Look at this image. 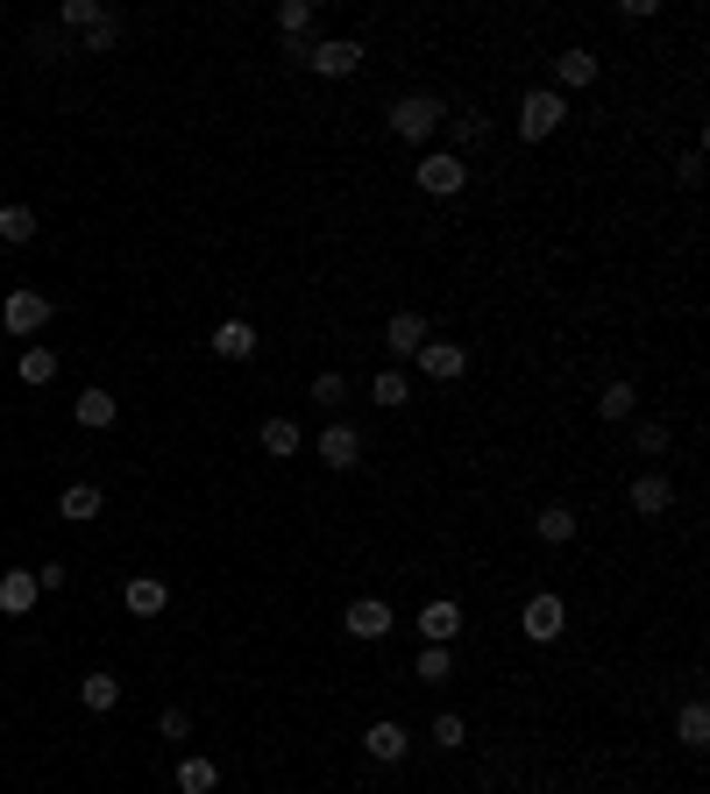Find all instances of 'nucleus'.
I'll use <instances>...</instances> for the list:
<instances>
[{
  "label": "nucleus",
  "instance_id": "4be33fe9",
  "mask_svg": "<svg viewBox=\"0 0 710 794\" xmlns=\"http://www.w3.org/2000/svg\"><path fill=\"white\" fill-rule=\"evenodd\" d=\"M632 412H640V391H632L625 376H611L604 391H597V419L611 425V419H632Z\"/></svg>",
  "mask_w": 710,
  "mask_h": 794
},
{
  "label": "nucleus",
  "instance_id": "cd10ccee",
  "mask_svg": "<svg viewBox=\"0 0 710 794\" xmlns=\"http://www.w3.org/2000/svg\"><path fill=\"white\" fill-rule=\"evenodd\" d=\"M114 43H121V14H114V8H107V14H100V22H93V29L79 36V57H107Z\"/></svg>",
  "mask_w": 710,
  "mask_h": 794
},
{
  "label": "nucleus",
  "instance_id": "58836bf2",
  "mask_svg": "<svg viewBox=\"0 0 710 794\" xmlns=\"http://www.w3.org/2000/svg\"><path fill=\"white\" fill-rule=\"evenodd\" d=\"M675 178H682V185H689V192H697V185H703V149H689V157H682V164H675Z\"/></svg>",
  "mask_w": 710,
  "mask_h": 794
},
{
  "label": "nucleus",
  "instance_id": "9b49d317",
  "mask_svg": "<svg viewBox=\"0 0 710 794\" xmlns=\"http://www.w3.org/2000/svg\"><path fill=\"white\" fill-rule=\"evenodd\" d=\"M362 752H370V759H383V766H398L412 752V731L406 724H391V716H377L370 731H362Z\"/></svg>",
  "mask_w": 710,
  "mask_h": 794
},
{
  "label": "nucleus",
  "instance_id": "39448f33",
  "mask_svg": "<svg viewBox=\"0 0 710 794\" xmlns=\"http://www.w3.org/2000/svg\"><path fill=\"white\" fill-rule=\"evenodd\" d=\"M0 326H8L14 341L43 334V326H50V298H43V292H29V284H22V292H8V305H0Z\"/></svg>",
  "mask_w": 710,
  "mask_h": 794
},
{
  "label": "nucleus",
  "instance_id": "7ed1b4c3",
  "mask_svg": "<svg viewBox=\"0 0 710 794\" xmlns=\"http://www.w3.org/2000/svg\"><path fill=\"white\" fill-rule=\"evenodd\" d=\"M562 121H568V100L554 86H533L526 100H519V135H526V143H547Z\"/></svg>",
  "mask_w": 710,
  "mask_h": 794
},
{
  "label": "nucleus",
  "instance_id": "c85d7f7f",
  "mask_svg": "<svg viewBox=\"0 0 710 794\" xmlns=\"http://www.w3.org/2000/svg\"><path fill=\"white\" fill-rule=\"evenodd\" d=\"M221 787V766L214 759H185L178 766V794H214Z\"/></svg>",
  "mask_w": 710,
  "mask_h": 794
},
{
  "label": "nucleus",
  "instance_id": "ea45409f",
  "mask_svg": "<svg viewBox=\"0 0 710 794\" xmlns=\"http://www.w3.org/2000/svg\"><path fill=\"white\" fill-rule=\"evenodd\" d=\"M157 731H164V738H185L192 716H185V709H164V716H157Z\"/></svg>",
  "mask_w": 710,
  "mask_h": 794
},
{
  "label": "nucleus",
  "instance_id": "423d86ee",
  "mask_svg": "<svg viewBox=\"0 0 710 794\" xmlns=\"http://www.w3.org/2000/svg\"><path fill=\"white\" fill-rule=\"evenodd\" d=\"M519 631L533 638V646H554V638L568 631V604H562V596H547V589H541V596H533V604L519 610Z\"/></svg>",
  "mask_w": 710,
  "mask_h": 794
},
{
  "label": "nucleus",
  "instance_id": "a211bd4d",
  "mask_svg": "<svg viewBox=\"0 0 710 794\" xmlns=\"http://www.w3.org/2000/svg\"><path fill=\"white\" fill-rule=\"evenodd\" d=\"M214 355L221 362H249V355H256V326H249V320H221L214 326Z\"/></svg>",
  "mask_w": 710,
  "mask_h": 794
},
{
  "label": "nucleus",
  "instance_id": "4468645a",
  "mask_svg": "<svg viewBox=\"0 0 710 794\" xmlns=\"http://www.w3.org/2000/svg\"><path fill=\"white\" fill-rule=\"evenodd\" d=\"M121 604H128V617H164V610H171L164 575H136V582L121 589Z\"/></svg>",
  "mask_w": 710,
  "mask_h": 794
},
{
  "label": "nucleus",
  "instance_id": "aec40b11",
  "mask_svg": "<svg viewBox=\"0 0 710 794\" xmlns=\"http://www.w3.org/2000/svg\"><path fill=\"white\" fill-rule=\"evenodd\" d=\"M256 440H263V454H271V461H284V454H299V448H305L299 419H284V412H278V419H263V433H256Z\"/></svg>",
  "mask_w": 710,
  "mask_h": 794
},
{
  "label": "nucleus",
  "instance_id": "b1692460",
  "mask_svg": "<svg viewBox=\"0 0 710 794\" xmlns=\"http://www.w3.org/2000/svg\"><path fill=\"white\" fill-rule=\"evenodd\" d=\"M0 242H14V248L36 242V206H22V199H8V206H0Z\"/></svg>",
  "mask_w": 710,
  "mask_h": 794
},
{
  "label": "nucleus",
  "instance_id": "f704fd0d",
  "mask_svg": "<svg viewBox=\"0 0 710 794\" xmlns=\"http://www.w3.org/2000/svg\"><path fill=\"white\" fill-rule=\"evenodd\" d=\"M313 404H328V412H334V404H349V376H341V370H320V376H313Z\"/></svg>",
  "mask_w": 710,
  "mask_h": 794
},
{
  "label": "nucleus",
  "instance_id": "c756f323",
  "mask_svg": "<svg viewBox=\"0 0 710 794\" xmlns=\"http://www.w3.org/2000/svg\"><path fill=\"white\" fill-rule=\"evenodd\" d=\"M440 128H455V143H463V149H476V143H484V135H490V121H484V114H469V107H455V114H448V121H440ZM463 149H455V157H463Z\"/></svg>",
  "mask_w": 710,
  "mask_h": 794
},
{
  "label": "nucleus",
  "instance_id": "4c0bfd02",
  "mask_svg": "<svg viewBox=\"0 0 710 794\" xmlns=\"http://www.w3.org/2000/svg\"><path fill=\"white\" fill-rule=\"evenodd\" d=\"M29 575H36V589H65V582H71L65 560H43V568H29Z\"/></svg>",
  "mask_w": 710,
  "mask_h": 794
},
{
  "label": "nucleus",
  "instance_id": "9d476101",
  "mask_svg": "<svg viewBox=\"0 0 710 794\" xmlns=\"http://www.w3.org/2000/svg\"><path fill=\"white\" fill-rule=\"evenodd\" d=\"M427 341H434V334H427V313H412V305L383 320V355H419Z\"/></svg>",
  "mask_w": 710,
  "mask_h": 794
},
{
  "label": "nucleus",
  "instance_id": "f03ea898",
  "mask_svg": "<svg viewBox=\"0 0 710 794\" xmlns=\"http://www.w3.org/2000/svg\"><path fill=\"white\" fill-rule=\"evenodd\" d=\"M440 121H448V107H440L434 92H406V100L391 107V135H406V143H434Z\"/></svg>",
  "mask_w": 710,
  "mask_h": 794
},
{
  "label": "nucleus",
  "instance_id": "e433bc0d",
  "mask_svg": "<svg viewBox=\"0 0 710 794\" xmlns=\"http://www.w3.org/2000/svg\"><path fill=\"white\" fill-rule=\"evenodd\" d=\"M29 50H36V57H71V36H65V29H36Z\"/></svg>",
  "mask_w": 710,
  "mask_h": 794
},
{
  "label": "nucleus",
  "instance_id": "412c9836",
  "mask_svg": "<svg viewBox=\"0 0 710 794\" xmlns=\"http://www.w3.org/2000/svg\"><path fill=\"white\" fill-rule=\"evenodd\" d=\"M533 539H541V547H568V539H575V511H568V503H547V511L533 518Z\"/></svg>",
  "mask_w": 710,
  "mask_h": 794
},
{
  "label": "nucleus",
  "instance_id": "20e7f679",
  "mask_svg": "<svg viewBox=\"0 0 710 794\" xmlns=\"http://www.w3.org/2000/svg\"><path fill=\"white\" fill-rule=\"evenodd\" d=\"M341 631L362 638V646H377V638L398 631V617H391V604H383V596H356V604L341 610Z\"/></svg>",
  "mask_w": 710,
  "mask_h": 794
},
{
  "label": "nucleus",
  "instance_id": "c9c22d12",
  "mask_svg": "<svg viewBox=\"0 0 710 794\" xmlns=\"http://www.w3.org/2000/svg\"><path fill=\"white\" fill-rule=\"evenodd\" d=\"M632 448H640V454H668V425L661 419H640V425H632Z\"/></svg>",
  "mask_w": 710,
  "mask_h": 794
},
{
  "label": "nucleus",
  "instance_id": "f3484780",
  "mask_svg": "<svg viewBox=\"0 0 710 794\" xmlns=\"http://www.w3.org/2000/svg\"><path fill=\"white\" fill-rule=\"evenodd\" d=\"M36 596H43V589H36L29 568H8V575H0V610H8V617H29Z\"/></svg>",
  "mask_w": 710,
  "mask_h": 794
},
{
  "label": "nucleus",
  "instance_id": "ddd939ff",
  "mask_svg": "<svg viewBox=\"0 0 710 794\" xmlns=\"http://www.w3.org/2000/svg\"><path fill=\"white\" fill-rule=\"evenodd\" d=\"M583 86H597V57H590V50H562V57H554V92L568 100V92H583Z\"/></svg>",
  "mask_w": 710,
  "mask_h": 794
},
{
  "label": "nucleus",
  "instance_id": "bb28decb",
  "mask_svg": "<svg viewBox=\"0 0 710 794\" xmlns=\"http://www.w3.org/2000/svg\"><path fill=\"white\" fill-rule=\"evenodd\" d=\"M278 29H284V43H305L313 36V0H278Z\"/></svg>",
  "mask_w": 710,
  "mask_h": 794
},
{
  "label": "nucleus",
  "instance_id": "6ab92c4d",
  "mask_svg": "<svg viewBox=\"0 0 710 794\" xmlns=\"http://www.w3.org/2000/svg\"><path fill=\"white\" fill-rule=\"evenodd\" d=\"M114 412H121V404H114V398L100 391V383H93V391H79V404H71V419H79L86 433H107V425H114Z\"/></svg>",
  "mask_w": 710,
  "mask_h": 794
},
{
  "label": "nucleus",
  "instance_id": "473e14b6",
  "mask_svg": "<svg viewBox=\"0 0 710 794\" xmlns=\"http://www.w3.org/2000/svg\"><path fill=\"white\" fill-rule=\"evenodd\" d=\"M427 738H434L440 752H463V745H469V724H463V716H455V709H440V716H434V731H427Z\"/></svg>",
  "mask_w": 710,
  "mask_h": 794
},
{
  "label": "nucleus",
  "instance_id": "2f4dec72",
  "mask_svg": "<svg viewBox=\"0 0 710 794\" xmlns=\"http://www.w3.org/2000/svg\"><path fill=\"white\" fill-rule=\"evenodd\" d=\"M370 398L383 404V412H398V404L412 398V383H406V370H377V383H370Z\"/></svg>",
  "mask_w": 710,
  "mask_h": 794
},
{
  "label": "nucleus",
  "instance_id": "f257e3e1",
  "mask_svg": "<svg viewBox=\"0 0 710 794\" xmlns=\"http://www.w3.org/2000/svg\"><path fill=\"white\" fill-rule=\"evenodd\" d=\"M412 185L427 192V199H455V192L469 185V164L455 157V149H427V157L412 164Z\"/></svg>",
  "mask_w": 710,
  "mask_h": 794
},
{
  "label": "nucleus",
  "instance_id": "f8f14e48",
  "mask_svg": "<svg viewBox=\"0 0 710 794\" xmlns=\"http://www.w3.org/2000/svg\"><path fill=\"white\" fill-rule=\"evenodd\" d=\"M320 461H328V469H356V461H362V433L349 419H328V433H320Z\"/></svg>",
  "mask_w": 710,
  "mask_h": 794
},
{
  "label": "nucleus",
  "instance_id": "0eeeda50",
  "mask_svg": "<svg viewBox=\"0 0 710 794\" xmlns=\"http://www.w3.org/2000/svg\"><path fill=\"white\" fill-rule=\"evenodd\" d=\"M305 71H320V79H356V71H362V43H356V36H328V43H313Z\"/></svg>",
  "mask_w": 710,
  "mask_h": 794
},
{
  "label": "nucleus",
  "instance_id": "1a4fd4ad",
  "mask_svg": "<svg viewBox=\"0 0 710 794\" xmlns=\"http://www.w3.org/2000/svg\"><path fill=\"white\" fill-rule=\"evenodd\" d=\"M412 362H419V376H434V383H455V376H469V347H463V341H427Z\"/></svg>",
  "mask_w": 710,
  "mask_h": 794
},
{
  "label": "nucleus",
  "instance_id": "72a5a7b5",
  "mask_svg": "<svg viewBox=\"0 0 710 794\" xmlns=\"http://www.w3.org/2000/svg\"><path fill=\"white\" fill-rule=\"evenodd\" d=\"M100 14H107L100 0H65V8H57V29H79V36H86L93 22H100Z\"/></svg>",
  "mask_w": 710,
  "mask_h": 794
},
{
  "label": "nucleus",
  "instance_id": "6e6552de",
  "mask_svg": "<svg viewBox=\"0 0 710 794\" xmlns=\"http://www.w3.org/2000/svg\"><path fill=\"white\" fill-rule=\"evenodd\" d=\"M419 638H427V646H455V638H463V604H455V596H434V604H419Z\"/></svg>",
  "mask_w": 710,
  "mask_h": 794
},
{
  "label": "nucleus",
  "instance_id": "dca6fc26",
  "mask_svg": "<svg viewBox=\"0 0 710 794\" xmlns=\"http://www.w3.org/2000/svg\"><path fill=\"white\" fill-rule=\"evenodd\" d=\"M107 511V497H100V482H71L65 497H57V518H71V526H93V518Z\"/></svg>",
  "mask_w": 710,
  "mask_h": 794
},
{
  "label": "nucleus",
  "instance_id": "393cba45",
  "mask_svg": "<svg viewBox=\"0 0 710 794\" xmlns=\"http://www.w3.org/2000/svg\"><path fill=\"white\" fill-rule=\"evenodd\" d=\"M14 370H22V383H36V391H43V383H57V347H22V362H14Z\"/></svg>",
  "mask_w": 710,
  "mask_h": 794
},
{
  "label": "nucleus",
  "instance_id": "7c9ffc66",
  "mask_svg": "<svg viewBox=\"0 0 710 794\" xmlns=\"http://www.w3.org/2000/svg\"><path fill=\"white\" fill-rule=\"evenodd\" d=\"M412 682H455V653H448V646H427V653L412 660Z\"/></svg>",
  "mask_w": 710,
  "mask_h": 794
},
{
  "label": "nucleus",
  "instance_id": "2eb2a0df",
  "mask_svg": "<svg viewBox=\"0 0 710 794\" xmlns=\"http://www.w3.org/2000/svg\"><path fill=\"white\" fill-rule=\"evenodd\" d=\"M668 503H675V482H668L661 469H646L640 482H632V511L640 518H668Z\"/></svg>",
  "mask_w": 710,
  "mask_h": 794
},
{
  "label": "nucleus",
  "instance_id": "5701e85b",
  "mask_svg": "<svg viewBox=\"0 0 710 794\" xmlns=\"http://www.w3.org/2000/svg\"><path fill=\"white\" fill-rule=\"evenodd\" d=\"M675 738H682V752H703V745H710V709H703V703H682Z\"/></svg>",
  "mask_w": 710,
  "mask_h": 794
},
{
  "label": "nucleus",
  "instance_id": "a878e982",
  "mask_svg": "<svg viewBox=\"0 0 710 794\" xmlns=\"http://www.w3.org/2000/svg\"><path fill=\"white\" fill-rule=\"evenodd\" d=\"M79 703H86L93 716H107L114 703H121V682H114V674H86V682H79Z\"/></svg>",
  "mask_w": 710,
  "mask_h": 794
}]
</instances>
